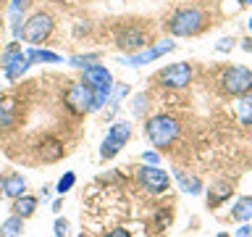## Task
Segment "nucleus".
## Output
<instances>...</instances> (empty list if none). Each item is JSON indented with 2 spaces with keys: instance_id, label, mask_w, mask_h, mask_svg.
Returning a JSON list of instances; mask_svg holds the SVG:
<instances>
[{
  "instance_id": "nucleus-20",
  "label": "nucleus",
  "mask_w": 252,
  "mask_h": 237,
  "mask_svg": "<svg viewBox=\"0 0 252 237\" xmlns=\"http://www.w3.org/2000/svg\"><path fill=\"white\" fill-rule=\"evenodd\" d=\"M29 66H32V63H29V58H27V53H24L19 61H13L11 66H5L3 71H5V77L11 79V82H16L19 77H24V74H27V69H29Z\"/></svg>"
},
{
  "instance_id": "nucleus-3",
  "label": "nucleus",
  "mask_w": 252,
  "mask_h": 237,
  "mask_svg": "<svg viewBox=\"0 0 252 237\" xmlns=\"http://www.w3.org/2000/svg\"><path fill=\"white\" fill-rule=\"evenodd\" d=\"M66 106L71 114H90L94 111V90L87 82H74L66 90Z\"/></svg>"
},
{
  "instance_id": "nucleus-24",
  "label": "nucleus",
  "mask_w": 252,
  "mask_h": 237,
  "mask_svg": "<svg viewBox=\"0 0 252 237\" xmlns=\"http://www.w3.org/2000/svg\"><path fill=\"white\" fill-rule=\"evenodd\" d=\"M97 58H100L97 53H87V55H74L68 63H71V66H76V69H87V66H92Z\"/></svg>"
},
{
  "instance_id": "nucleus-33",
  "label": "nucleus",
  "mask_w": 252,
  "mask_h": 237,
  "mask_svg": "<svg viewBox=\"0 0 252 237\" xmlns=\"http://www.w3.org/2000/svg\"><path fill=\"white\" fill-rule=\"evenodd\" d=\"M250 32H252V19H250Z\"/></svg>"
},
{
  "instance_id": "nucleus-8",
  "label": "nucleus",
  "mask_w": 252,
  "mask_h": 237,
  "mask_svg": "<svg viewBox=\"0 0 252 237\" xmlns=\"http://www.w3.org/2000/svg\"><path fill=\"white\" fill-rule=\"evenodd\" d=\"M173 50V42H158L153 47H145V50H139V53H134V55H126V58L121 63H126V66H142V63H150V61H155V58H160L163 53H171Z\"/></svg>"
},
{
  "instance_id": "nucleus-27",
  "label": "nucleus",
  "mask_w": 252,
  "mask_h": 237,
  "mask_svg": "<svg viewBox=\"0 0 252 237\" xmlns=\"http://www.w3.org/2000/svg\"><path fill=\"white\" fill-rule=\"evenodd\" d=\"M142 158H145V163H150V166H155V163H158V153H145Z\"/></svg>"
},
{
  "instance_id": "nucleus-11",
  "label": "nucleus",
  "mask_w": 252,
  "mask_h": 237,
  "mask_svg": "<svg viewBox=\"0 0 252 237\" xmlns=\"http://www.w3.org/2000/svg\"><path fill=\"white\" fill-rule=\"evenodd\" d=\"M116 45L121 47V50H126V53L145 50V45H147V35H145L142 29H134V27H129V29H124L121 35H118Z\"/></svg>"
},
{
  "instance_id": "nucleus-13",
  "label": "nucleus",
  "mask_w": 252,
  "mask_h": 237,
  "mask_svg": "<svg viewBox=\"0 0 252 237\" xmlns=\"http://www.w3.org/2000/svg\"><path fill=\"white\" fill-rule=\"evenodd\" d=\"M3 193H5V198H13V200L27 195V182H24L21 174H11V177L3 179Z\"/></svg>"
},
{
  "instance_id": "nucleus-2",
  "label": "nucleus",
  "mask_w": 252,
  "mask_h": 237,
  "mask_svg": "<svg viewBox=\"0 0 252 237\" xmlns=\"http://www.w3.org/2000/svg\"><path fill=\"white\" fill-rule=\"evenodd\" d=\"M205 27V16L197 8H184V11H176L168 19V32L176 37H192Z\"/></svg>"
},
{
  "instance_id": "nucleus-6",
  "label": "nucleus",
  "mask_w": 252,
  "mask_h": 237,
  "mask_svg": "<svg viewBox=\"0 0 252 237\" xmlns=\"http://www.w3.org/2000/svg\"><path fill=\"white\" fill-rule=\"evenodd\" d=\"M220 84H223V90L228 95L242 98V95L252 92V71L244 69V66H231V69H226L223 82H220Z\"/></svg>"
},
{
  "instance_id": "nucleus-25",
  "label": "nucleus",
  "mask_w": 252,
  "mask_h": 237,
  "mask_svg": "<svg viewBox=\"0 0 252 237\" xmlns=\"http://www.w3.org/2000/svg\"><path fill=\"white\" fill-rule=\"evenodd\" d=\"M55 237H68V221L66 219H55Z\"/></svg>"
},
{
  "instance_id": "nucleus-35",
  "label": "nucleus",
  "mask_w": 252,
  "mask_h": 237,
  "mask_svg": "<svg viewBox=\"0 0 252 237\" xmlns=\"http://www.w3.org/2000/svg\"><path fill=\"white\" fill-rule=\"evenodd\" d=\"M250 237H252V229H250Z\"/></svg>"
},
{
  "instance_id": "nucleus-36",
  "label": "nucleus",
  "mask_w": 252,
  "mask_h": 237,
  "mask_svg": "<svg viewBox=\"0 0 252 237\" xmlns=\"http://www.w3.org/2000/svg\"><path fill=\"white\" fill-rule=\"evenodd\" d=\"M0 3H5V0H0Z\"/></svg>"
},
{
  "instance_id": "nucleus-34",
  "label": "nucleus",
  "mask_w": 252,
  "mask_h": 237,
  "mask_svg": "<svg viewBox=\"0 0 252 237\" xmlns=\"http://www.w3.org/2000/svg\"><path fill=\"white\" fill-rule=\"evenodd\" d=\"M79 237H87V235H79Z\"/></svg>"
},
{
  "instance_id": "nucleus-9",
  "label": "nucleus",
  "mask_w": 252,
  "mask_h": 237,
  "mask_svg": "<svg viewBox=\"0 0 252 237\" xmlns=\"http://www.w3.org/2000/svg\"><path fill=\"white\" fill-rule=\"evenodd\" d=\"M189 79H192V69H189V63H171L168 69L160 71V82L165 87H187Z\"/></svg>"
},
{
  "instance_id": "nucleus-23",
  "label": "nucleus",
  "mask_w": 252,
  "mask_h": 237,
  "mask_svg": "<svg viewBox=\"0 0 252 237\" xmlns=\"http://www.w3.org/2000/svg\"><path fill=\"white\" fill-rule=\"evenodd\" d=\"M74 185H76V174H74V171H66V174L58 179V185H55V193H58V195H66Z\"/></svg>"
},
{
  "instance_id": "nucleus-10",
  "label": "nucleus",
  "mask_w": 252,
  "mask_h": 237,
  "mask_svg": "<svg viewBox=\"0 0 252 237\" xmlns=\"http://www.w3.org/2000/svg\"><path fill=\"white\" fill-rule=\"evenodd\" d=\"M84 82L92 84V90H113V77L102 63H92L84 69Z\"/></svg>"
},
{
  "instance_id": "nucleus-4",
  "label": "nucleus",
  "mask_w": 252,
  "mask_h": 237,
  "mask_svg": "<svg viewBox=\"0 0 252 237\" xmlns=\"http://www.w3.org/2000/svg\"><path fill=\"white\" fill-rule=\"evenodd\" d=\"M129 137H131V126H129V121H116V124L108 129L105 140H102L100 156L105 158V161H108V158H113V156H118V150H121L126 142H129Z\"/></svg>"
},
{
  "instance_id": "nucleus-16",
  "label": "nucleus",
  "mask_w": 252,
  "mask_h": 237,
  "mask_svg": "<svg viewBox=\"0 0 252 237\" xmlns=\"http://www.w3.org/2000/svg\"><path fill=\"white\" fill-rule=\"evenodd\" d=\"M16 121V103L11 98L0 100V129H8Z\"/></svg>"
},
{
  "instance_id": "nucleus-1",
  "label": "nucleus",
  "mask_w": 252,
  "mask_h": 237,
  "mask_svg": "<svg viewBox=\"0 0 252 237\" xmlns=\"http://www.w3.org/2000/svg\"><path fill=\"white\" fill-rule=\"evenodd\" d=\"M145 134H147V140L153 142L155 148H168L171 142L176 140V134H179V124H176V118L160 114V116H153L147 121Z\"/></svg>"
},
{
  "instance_id": "nucleus-21",
  "label": "nucleus",
  "mask_w": 252,
  "mask_h": 237,
  "mask_svg": "<svg viewBox=\"0 0 252 237\" xmlns=\"http://www.w3.org/2000/svg\"><path fill=\"white\" fill-rule=\"evenodd\" d=\"M231 213H234L236 221H250L252 219V198H242V200H236Z\"/></svg>"
},
{
  "instance_id": "nucleus-29",
  "label": "nucleus",
  "mask_w": 252,
  "mask_h": 237,
  "mask_svg": "<svg viewBox=\"0 0 252 237\" xmlns=\"http://www.w3.org/2000/svg\"><path fill=\"white\" fill-rule=\"evenodd\" d=\"M236 237H250V227H242L239 232H236Z\"/></svg>"
},
{
  "instance_id": "nucleus-7",
  "label": "nucleus",
  "mask_w": 252,
  "mask_h": 237,
  "mask_svg": "<svg viewBox=\"0 0 252 237\" xmlns=\"http://www.w3.org/2000/svg\"><path fill=\"white\" fill-rule=\"evenodd\" d=\"M137 179H139V185L145 187L147 193H153V195L165 193L168 185H171L168 174H165L163 169H158V166H142V169L137 171Z\"/></svg>"
},
{
  "instance_id": "nucleus-17",
  "label": "nucleus",
  "mask_w": 252,
  "mask_h": 237,
  "mask_svg": "<svg viewBox=\"0 0 252 237\" xmlns=\"http://www.w3.org/2000/svg\"><path fill=\"white\" fill-rule=\"evenodd\" d=\"M173 177L179 179V185H181L184 193H189V195H200L202 193V185H200L197 177H189V174H184V171H173Z\"/></svg>"
},
{
  "instance_id": "nucleus-26",
  "label": "nucleus",
  "mask_w": 252,
  "mask_h": 237,
  "mask_svg": "<svg viewBox=\"0 0 252 237\" xmlns=\"http://www.w3.org/2000/svg\"><path fill=\"white\" fill-rule=\"evenodd\" d=\"M105 237H131V235L126 232V229H113V232H108Z\"/></svg>"
},
{
  "instance_id": "nucleus-31",
  "label": "nucleus",
  "mask_w": 252,
  "mask_h": 237,
  "mask_svg": "<svg viewBox=\"0 0 252 237\" xmlns=\"http://www.w3.org/2000/svg\"><path fill=\"white\" fill-rule=\"evenodd\" d=\"M239 3H242V5H250V3H252V0H239Z\"/></svg>"
},
{
  "instance_id": "nucleus-28",
  "label": "nucleus",
  "mask_w": 252,
  "mask_h": 237,
  "mask_svg": "<svg viewBox=\"0 0 252 237\" xmlns=\"http://www.w3.org/2000/svg\"><path fill=\"white\" fill-rule=\"evenodd\" d=\"M234 45V40H220V45H218V50H228V47Z\"/></svg>"
},
{
  "instance_id": "nucleus-12",
  "label": "nucleus",
  "mask_w": 252,
  "mask_h": 237,
  "mask_svg": "<svg viewBox=\"0 0 252 237\" xmlns=\"http://www.w3.org/2000/svg\"><path fill=\"white\" fill-rule=\"evenodd\" d=\"M63 145L55 137H45L42 142H39V158H42L45 163H55V161H61L63 158Z\"/></svg>"
},
{
  "instance_id": "nucleus-19",
  "label": "nucleus",
  "mask_w": 252,
  "mask_h": 237,
  "mask_svg": "<svg viewBox=\"0 0 252 237\" xmlns=\"http://www.w3.org/2000/svg\"><path fill=\"white\" fill-rule=\"evenodd\" d=\"M236 114H239V121L244 126H252V92L239 98V103H236Z\"/></svg>"
},
{
  "instance_id": "nucleus-14",
  "label": "nucleus",
  "mask_w": 252,
  "mask_h": 237,
  "mask_svg": "<svg viewBox=\"0 0 252 237\" xmlns=\"http://www.w3.org/2000/svg\"><path fill=\"white\" fill-rule=\"evenodd\" d=\"M34 211H37V198H32V195H21V198H16V200H13V213H16V216L29 219Z\"/></svg>"
},
{
  "instance_id": "nucleus-30",
  "label": "nucleus",
  "mask_w": 252,
  "mask_h": 237,
  "mask_svg": "<svg viewBox=\"0 0 252 237\" xmlns=\"http://www.w3.org/2000/svg\"><path fill=\"white\" fill-rule=\"evenodd\" d=\"M0 198H5V193H3V179H0Z\"/></svg>"
},
{
  "instance_id": "nucleus-22",
  "label": "nucleus",
  "mask_w": 252,
  "mask_h": 237,
  "mask_svg": "<svg viewBox=\"0 0 252 237\" xmlns=\"http://www.w3.org/2000/svg\"><path fill=\"white\" fill-rule=\"evenodd\" d=\"M21 55H24L21 45H19V42H11V45H8L5 50H3V55H0V69L11 66V63H13V61H19Z\"/></svg>"
},
{
  "instance_id": "nucleus-5",
  "label": "nucleus",
  "mask_w": 252,
  "mask_h": 237,
  "mask_svg": "<svg viewBox=\"0 0 252 237\" xmlns=\"http://www.w3.org/2000/svg\"><path fill=\"white\" fill-rule=\"evenodd\" d=\"M50 32H53V19L47 13H34V16H29L27 24L21 27V40H27V42L32 45H39L42 40L50 37Z\"/></svg>"
},
{
  "instance_id": "nucleus-18",
  "label": "nucleus",
  "mask_w": 252,
  "mask_h": 237,
  "mask_svg": "<svg viewBox=\"0 0 252 237\" xmlns=\"http://www.w3.org/2000/svg\"><path fill=\"white\" fill-rule=\"evenodd\" d=\"M21 232H24V219L16 216V213L0 224V237H19Z\"/></svg>"
},
{
  "instance_id": "nucleus-32",
  "label": "nucleus",
  "mask_w": 252,
  "mask_h": 237,
  "mask_svg": "<svg viewBox=\"0 0 252 237\" xmlns=\"http://www.w3.org/2000/svg\"><path fill=\"white\" fill-rule=\"evenodd\" d=\"M61 3H76V0H61Z\"/></svg>"
},
{
  "instance_id": "nucleus-15",
  "label": "nucleus",
  "mask_w": 252,
  "mask_h": 237,
  "mask_svg": "<svg viewBox=\"0 0 252 237\" xmlns=\"http://www.w3.org/2000/svg\"><path fill=\"white\" fill-rule=\"evenodd\" d=\"M29 63H63V58L53 50H39V47H29L27 50Z\"/></svg>"
}]
</instances>
